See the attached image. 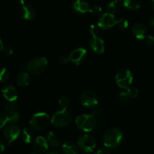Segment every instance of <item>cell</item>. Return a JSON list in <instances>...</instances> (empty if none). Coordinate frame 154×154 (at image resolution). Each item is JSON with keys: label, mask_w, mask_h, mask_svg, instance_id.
Instances as JSON below:
<instances>
[{"label": "cell", "mask_w": 154, "mask_h": 154, "mask_svg": "<svg viewBox=\"0 0 154 154\" xmlns=\"http://www.w3.org/2000/svg\"><path fill=\"white\" fill-rule=\"evenodd\" d=\"M95 154H111V151H110L109 148L106 147H101L96 150Z\"/></svg>", "instance_id": "e575fe53"}, {"label": "cell", "mask_w": 154, "mask_h": 154, "mask_svg": "<svg viewBox=\"0 0 154 154\" xmlns=\"http://www.w3.org/2000/svg\"><path fill=\"white\" fill-rule=\"evenodd\" d=\"M48 64V60L45 57H36L27 63L26 70L31 75H38L46 70Z\"/></svg>", "instance_id": "3957f363"}, {"label": "cell", "mask_w": 154, "mask_h": 154, "mask_svg": "<svg viewBox=\"0 0 154 154\" xmlns=\"http://www.w3.org/2000/svg\"><path fill=\"white\" fill-rule=\"evenodd\" d=\"M123 139V132L120 128H110L103 135L104 145L109 149L117 148Z\"/></svg>", "instance_id": "6da1fadb"}, {"label": "cell", "mask_w": 154, "mask_h": 154, "mask_svg": "<svg viewBox=\"0 0 154 154\" xmlns=\"http://www.w3.org/2000/svg\"><path fill=\"white\" fill-rule=\"evenodd\" d=\"M7 123H8L7 115H6V114H5L4 113H2L0 111V129H2V127H4Z\"/></svg>", "instance_id": "d6a6232c"}, {"label": "cell", "mask_w": 154, "mask_h": 154, "mask_svg": "<svg viewBox=\"0 0 154 154\" xmlns=\"http://www.w3.org/2000/svg\"><path fill=\"white\" fill-rule=\"evenodd\" d=\"M78 146L82 151L91 153L96 147V141L94 137L89 134H84L78 138L77 141Z\"/></svg>", "instance_id": "52a82bcc"}, {"label": "cell", "mask_w": 154, "mask_h": 154, "mask_svg": "<svg viewBox=\"0 0 154 154\" xmlns=\"http://www.w3.org/2000/svg\"><path fill=\"white\" fill-rule=\"evenodd\" d=\"M80 101L82 105L86 108H94L99 102L97 95L91 90H85L83 92L80 96Z\"/></svg>", "instance_id": "ba28073f"}, {"label": "cell", "mask_w": 154, "mask_h": 154, "mask_svg": "<svg viewBox=\"0 0 154 154\" xmlns=\"http://www.w3.org/2000/svg\"><path fill=\"white\" fill-rule=\"evenodd\" d=\"M129 98H136L138 95V90L135 87H130L126 90Z\"/></svg>", "instance_id": "f1b7e54d"}, {"label": "cell", "mask_w": 154, "mask_h": 154, "mask_svg": "<svg viewBox=\"0 0 154 154\" xmlns=\"http://www.w3.org/2000/svg\"><path fill=\"white\" fill-rule=\"evenodd\" d=\"M87 52L84 48H78L72 51V53L69 55V59H70V61L72 63L78 66V65H81V63H84V60L87 58Z\"/></svg>", "instance_id": "8fae6325"}, {"label": "cell", "mask_w": 154, "mask_h": 154, "mask_svg": "<svg viewBox=\"0 0 154 154\" xmlns=\"http://www.w3.org/2000/svg\"><path fill=\"white\" fill-rule=\"evenodd\" d=\"M10 79V72L6 68H2L0 69V82L5 83Z\"/></svg>", "instance_id": "d4e9b609"}, {"label": "cell", "mask_w": 154, "mask_h": 154, "mask_svg": "<svg viewBox=\"0 0 154 154\" xmlns=\"http://www.w3.org/2000/svg\"><path fill=\"white\" fill-rule=\"evenodd\" d=\"M6 115H7L8 122L11 123H17L20 120V114L17 111H11V112L8 113Z\"/></svg>", "instance_id": "cb8c5ba5"}, {"label": "cell", "mask_w": 154, "mask_h": 154, "mask_svg": "<svg viewBox=\"0 0 154 154\" xmlns=\"http://www.w3.org/2000/svg\"><path fill=\"white\" fill-rule=\"evenodd\" d=\"M21 138L24 142L29 144L32 141L33 138H34V133L31 129L26 127L23 129L22 132H21Z\"/></svg>", "instance_id": "44dd1931"}, {"label": "cell", "mask_w": 154, "mask_h": 154, "mask_svg": "<svg viewBox=\"0 0 154 154\" xmlns=\"http://www.w3.org/2000/svg\"><path fill=\"white\" fill-rule=\"evenodd\" d=\"M26 0H16V2L17 3V4L21 5L22 6L26 5Z\"/></svg>", "instance_id": "ab89813d"}, {"label": "cell", "mask_w": 154, "mask_h": 154, "mask_svg": "<svg viewBox=\"0 0 154 154\" xmlns=\"http://www.w3.org/2000/svg\"><path fill=\"white\" fill-rule=\"evenodd\" d=\"M82 154H84V153H82Z\"/></svg>", "instance_id": "f6af8a7d"}, {"label": "cell", "mask_w": 154, "mask_h": 154, "mask_svg": "<svg viewBox=\"0 0 154 154\" xmlns=\"http://www.w3.org/2000/svg\"><path fill=\"white\" fill-rule=\"evenodd\" d=\"M72 8L75 13L84 14L90 11V4L87 0H73Z\"/></svg>", "instance_id": "9a60e30c"}, {"label": "cell", "mask_w": 154, "mask_h": 154, "mask_svg": "<svg viewBox=\"0 0 154 154\" xmlns=\"http://www.w3.org/2000/svg\"><path fill=\"white\" fill-rule=\"evenodd\" d=\"M20 16L26 20H31L35 15L34 8H32V6L29 5H24L21 6L20 9Z\"/></svg>", "instance_id": "e0dca14e"}, {"label": "cell", "mask_w": 154, "mask_h": 154, "mask_svg": "<svg viewBox=\"0 0 154 154\" xmlns=\"http://www.w3.org/2000/svg\"><path fill=\"white\" fill-rule=\"evenodd\" d=\"M63 154H78V147L72 141H66L62 146Z\"/></svg>", "instance_id": "ffe728a7"}, {"label": "cell", "mask_w": 154, "mask_h": 154, "mask_svg": "<svg viewBox=\"0 0 154 154\" xmlns=\"http://www.w3.org/2000/svg\"><path fill=\"white\" fill-rule=\"evenodd\" d=\"M29 154H38V153H35V152H34V153H29Z\"/></svg>", "instance_id": "ee69618b"}, {"label": "cell", "mask_w": 154, "mask_h": 154, "mask_svg": "<svg viewBox=\"0 0 154 154\" xmlns=\"http://www.w3.org/2000/svg\"><path fill=\"white\" fill-rule=\"evenodd\" d=\"M70 61V59H69V56L63 55L61 56L59 59V62H60V64L62 65H66L69 63V62Z\"/></svg>", "instance_id": "836d02e7"}, {"label": "cell", "mask_w": 154, "mask_h": 154, "mask_svg": "<svg viewBox=\"0 0 154 154\" xmlns=\"http://www.w3.org/2000/svg\"><path fill=\"white\" fill-rule=\"evenodd\" d=\"M145 44L148 48H154V36L153 35H147L146 38L144 39Z\"/></svg>", "instance_id": "1f68e13d"}, {"label": "cell", "mask_w": 154, "mask_h": 154, "mask_svg": "<svg viewBox=\"0 0 154 154\" xmlns=\"http://www.w3.org/2000/svg\"><path fill=\"white\" fill-rule=\"evenodd\" d=\"M71 101L69 97L64 96H62L60 99H59V105L61 107L62 109H67L69 106H70Z\"/></svg>", "instance_id": "484cf974"}, {"label": "cell", "mask_w": 154, "mask_h": 154, "mask_svg": "<svg viewBox=\"0 0 154 154\" xmlns=\"http://www.w3.org/2000/svg\"><path fill=\"white\" fill-rule=\"evenodd\" d=\"M3 97L9 102H13L17 99L18 93L16 88L12 85H5L2 89Z\"/></svg>", "instance_id": "5bb4252c"}, {"label": "cell", "mask_w": 154, "mask_h": 154, "mask_svg": "<svg viewBox=\"0 0 154 154\" xmlns=\"http://www.w3.org/2000/svg\"><path fill=\"white\" fill-rule=\"evenodd\" d=\"M149 24H150L151 26H154V15L149 19Z\"/></svg>", "instance_id": "f35d334b"}, {"label": "cell", "mask_w": 154, "mask_h": 154, "mask_svg": "<svg viewBox=\"0 0 154 154\" xmlns=\"http://www.w3.org/2000/svg\"><path fill=\"white\" fill-rule=\"evenodd\" d=\"M123 5L132 11L138 10L141 5V0H123Z\"/></svg>", "instance_id": "7402d4cb"}, {"label": "cell", "mask_w": 154, "mask_h": 154, "mask_svg": "<svg viewBox=\"0 0 154 154\" xmlns=\"http://www.w3.org/2000/svg\"><path fill=\"white\" fill-rule=\"evenodd\" d=\"M72 120V114L67 109L57 111L51 118V123L57 128H64L69 126Z\"/></svg>", "instance_id": "277c9868"}, {"label": "cell", "mask_w": 154, "mask_h": 154, "mask_svg": "<svg viewBox=\"0 0 154 154\" xmlns=\"http://www.w3.org/2000/svg\"><path fill=\"white\" fill-rule=\"evenodd\" d=\"M51 122L49 115L45 112H38L35 114L29 120V125L33 129L37 131L44 130L48 127Z\"/></svg>", "instance_id": "5b68a950"}, {"label": "cell", "mask_w": 154, "mask_h": 154, "mask_svg": "<svg viewBox=\"0 0 154 154\" xmlns=\"http://www.w3.org/2000/svg\"><path fill=\"white\" fill-rule=\"evenodd\" d=\"M118 97H119V99H120L121 102H126V101L129 100V96H128L126 91L121 92V93L119 94Z\"/></svg>", "instance_id": "d590c367"}, {"label": "cell", "mask_w": 154, "mask_h": 154, "mask_svg": "<svg viewBox=\"0 0 154 154\" xmlns=\"http://www.w3.org/2000/svg\"><path fill=\"white\" fill-rule=\"evenodd\" d=\"M75 124L83 132H91L96 126V117L93 114H80L75 119Z\"/></svg>", "instance_id": "7a4b0ae2"}, {"label": "cell", "mask_w": 154, "mask_h": 154, "mask_svg": "<svg viewBox=\"0 0 154 154\" xmlns=\"http://www.w3.org/2000/svg\"><path fill=\"white\" fill-rule=\"evenodd\" d=\"M46 154H59V153L56 151H52V152H49V153H48Z\"/></svg>", "instance_id": "b9f144b4"}, {"label": "cell", "mask_w": 154, "mask_h": 154, "mask_svg": "<svg viewBox=\"0 0 154 154\" xmlns=\"http://www.w3.org/2000/svg\"><path fill=\"white\" fill-rule=\"evenodd\" d=\"M115 81L119 87L127 90L133 81V74L128 69H120L116 75Z\"/></svg>", "instance_id": "8992f818"}, {"label": "cell", "mask_w": 154, "mask_h": 154, "mask_svg": "<svg viewBox=\"0 0 154 154\" xmlns=\"http://www.w3.org/2000/svg\"><path fill=\"white\" fill-rule=\"evenodd\" d=\"M131 31H132L134 36L139 40L145 39L147 36V28L144 24L141 23H137L133 24L132 28H131Z\"/></svg>", "instance_id": "2e32d148"}, {"label": "cell", "mask_w": 154, "mask_h": 154, "mask_svg": "<svg viewBox=\"0 0 154 154\" xmlns=\"http://www.w3.org/2000/svg\"><path fill=\"white\" fill-rule=\"evenodd\" d=\"M116 26L120 29H125L129 26V21L125 18H120V19L117 20V23H116Z\"/></svg>", "instance_id": "4316f807"}, {"label": "cell", "mask_w": 154, "mask_h": 154, "mask_svg": "<svg viewBox=\"0 0 154 154\" xmlns=\"http://www.w3.org/2000/svg\"><path fill=\"white\" fill-rule=\"evenodd\" d=\"M3 52H4L5 55V56H11L12 54H13V50H12V48H11V47H5L4 48V50H3Z\"/></svg>", "instance_id": "8d00e7d4"}, {"label": "cell", "mask_w": 154, "mask_h": 154, "mask_svg": "<svg viewBox=\"0 0 154 154\" xmlns=\"http://www.w3.org/2000/svg\"><path fill=\"white\" fill-rule=\"evenodd\" d=\"M116 23H117V20L114 14L106 12L99 17L97 21V25L99 26V28L107 29L115 26Z\"/></svg>", "instance_id": "9c48e42d"}, {"label": "cell", "mask_w": 154, "mask_h": 154, "mask_svg": "<svg viewBox=\"0 0 154 154\" xmlns=\"http://www.w3.org/2000/svg\"><path fill=\"white\" fill-rule=\"evenodd\" d=\"M5 144L3 143L0 142V153H3L5 151Z\"/></svg>", "instance_id": "74e56055"}, {"label": "cell", "mask_w": 154, "mask_h": 154, "mask_svg": "<svg viewBox=\"0 0 154 154\" xmlns=\"http://www.w3.org/2000/svg\"><path fill=\"white\" fill-rule=\"evenodd\" d=\"M16 81L20 87H26L30 82L29 75L26 72H20L17 75Z\"/></svg>", "instance_id": "d6986e66"}, {"label": "cell", "mask_w": 154, "mask_h": 154, "mask_svg": "<svg viewBox=\"0 0 154 154\" xmlns=\"http://www.w3.org/2000/svg\"><path fill=\"white\" fill-rule=\"evenodd\" d=\"M123 5V0H111L107 5L106 9L108 12L114 14L121 10Z\"/></svg>", "instance_id": "ac0fdd59"}, {"label": "cell", "mask_w": 154, "mask_h": 154, "mask_svg": "<svg viewBox=\"0 0 154 154\" xmlns=\"http://www.w3.org/2000/svg\"><path fill=\"white\" fill-rule=\"evenodd\" d=\"M89 45L91 51L96 54H103L105 51V42L99 36H93L89 42Z\"/></svg>", "instance_id": "4fadbf2b"}, {"label": "cell", "mask_w": 154, "mask_h": 154, "mask_svg": "<svg viewBox=\"0 0 154 154\" xmlns=\"http://www.w3.org/2000/svg\"><path fill=\"white\" fill-rule=\"evenodd\" d=\"M89 31L93 36H98L99 32V27L96 24H91L89 27Z\"/></svg>", "instance_id": "f546056e"}, {"label": "cell", "mask_w": 154, "mask_h": 154, "mask_svg": "<svg viewBox=\"0 0 154 154\" xmlns=\"http://www.w3.org/2000/svg\"><path fill=\"white\" fill-rule=\"evenodd\" d=\"M5 138L8 143H12L20 135V129L15 125H8L3 131Z\"/></svg>", "instance_id": "30bf717a"}, {"label": "cell", "mask_w": 154, "mask_h": 154, "mask_svg": "<svg viewBox=\"0 0 154 154\" xmlns=\"http://www.w3.org/2000/svg\"><path fill=\"white\" fill-rule=\"evenodd\" d=\"M47 140L50 146L53 147H58L60 145V141L57 135L53 132H49L47 135Z\"/></svg>", "instance_id": "603a6c76"}, {"label": "cell", "mask_w": 154, "mask_h": 154, "mask_svg": "<svg viewBox=\"0 0 154 154\" xmlns=\"http://www.w3.org/2000/svg\"><path fill=\"white\" fill-rule=\"evenodd\" d=\"M102 11V7H100L98 5H93L90 6V11L89 12H90L93 14H99Z\"/></svg>", "instance_id": "4dcf8cb0"}, {"label": "cell", "mask_w": 154, "mask_h": 154, "mask_svg": "<svg viewBox=\"0 0 154 154\" xmlns=\"http://www.w3.org/2000/svg\"><path fill=\"white\" fill-rule=\"evenodd\" d=\"M3 50H4V46H3L2 41V39L0 38V52L3 51Z\"/></svg>", "instance_id": "60d3db41"}, {"label": "cell", "mask_w": 154, "mask_h": 154, "mask_svg": "<svg viewBox=\"0 0 154 154\" xmlns=\"http://www.w3.org/2000/svg\"><path fill=\"white\" fill-rule=\"evenodd\" d=\"M5 109L8 113L11 112V111H17V110L18 109V105L14 102H8L5 106Z\"/></svg>", "instance_id": "83f0119b"}, {"label": "cell", "mask_w": 154, "mask_h": 154, "mask_svg": "<svg viewBox=\"0 0 154 154\" xmlns=\"http://www.w3.org/2000/svg\"><path fill=\"white\" fill-rule=\"evenodd\" d=\"M151 5L153 7V10H154V0H151Z\"/></svg>", "instance_id": "7bdbcfd3"}, {"label": "cell", "mask_w": 154, "mask_h": 154, "mask_svg": "<svg viewBox=\"0 0 154 154\" xmlns=\"http://www.w3.org/2000/svg\"><path fill=\"white\" fill-rule=\"evenodd\" d=\"M49 147V144L46 138L38 135L35 138L33 142V148H34L35 153L38 154L45 153Z\"/></svg>", "instance_id": "7c38bea8"}]
</instances>
